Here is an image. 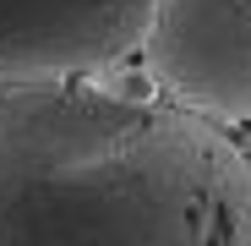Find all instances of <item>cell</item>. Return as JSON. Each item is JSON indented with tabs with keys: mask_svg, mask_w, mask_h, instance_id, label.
I'll return each mask as SVG.
<instances>
[{
	"mask_svg": "<svg viewBox=\"0 0 251 246\" xmlns=\"http://www.w3.org/2000/svg\"><path fill=\"white\" fill-rule=\"evenodd\" d=\"M158 0H0V88L88 82L148 44Z\"/></svg>",
	"mask_w": 251,
	"mask_h": 246,
	"instance_id": "7a4b0ae2",
	"label": "cell"
},
{
	"mask_svg": "<svg viewBox=\"0 0 251 246\" xmlns=\"http://www.w3.org/2000/svg\"><path fill=\"white\" fill-rule=\"evenodd\" d=\"M246 159H251V148H246Z\"/></svg>",
	"mask_w": 251,
	"mask_h": 246,
	"instance_id": "277c9868",
	"label": "cell"
},
{
	"mask_svg": "<svg viewBox=\"0 0 251 246\" xmlns=\"http://www.w3.org/2000/svg\"><path fill=\"white\" fill-rule=\"evenodd\" d=\"M0 246H251V159L175 99L6 88Z\"/></svg>",
	"mask_w": 251,
	"mask_h": 246,
	"instance_id": "6da1fadb",
	"label": "cell"
},
{
	"mask_svg": "<svg viewBox=\"0 0 251 246\" xmlns=\"http://www.w3.org/2000/svg\"><path fill=\"white\" fill-rule=\"evenodd\" d=\"M142 55L175 104L213 126L251 120V0H158Z\"/></svg>",
	"mask_w": 251,
	"mask_h": 246,
	"instance_id": "3957f363",
	"label": "cell"
}]
</instances>
